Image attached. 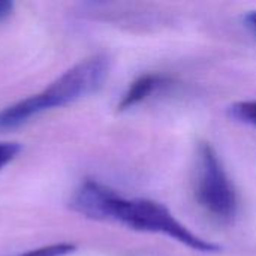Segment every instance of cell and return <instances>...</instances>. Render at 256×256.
I'll list each match as a JSON object with an SVG mask.
<instances>
[{
  "mask_svg": "<svg viewBox=\"0 0 256 256\" xmlns=\"http://www.w3.org/2000/svg\"><path fill=\"white\" fill-rule=\"evenodd\" d=\"M72 208L90 219L116 220L132 230L165 234L198 252H218L220 248L190 232L171 212L150 200H126L112 189L94 182H84L75 192Z\"/></svg>",
  "mask_w": 256,
  "mask_h": 256,
  "instance_id": "6da1fadb",
  "label": "cell"
},
{
  "mask_svg": "<svg viewBox=\"0 0 256 256\" xmlns=\"http://www.w3.org/2000/svg\"><path fill=\"white\" fill-rule=\"evenodd\" d=\"M110 72L105 56H93L66 70L45 90L0 111V130L15 129L32 117L72 104L102 87Z\"/></svg>",
  "mask_w": 256,
  "mask_h": 256,
  "instance_id": "7a4b0ae2",
  "label": "cell"
},
{
  "mask_svg": "<svg viewBox=\"0 0 256 256\" xmlns=\"http://www.w3.org/2000/svg\"><path fill=\"white\" fill-rule=\"evenodd\" d=\"M196 195L201 206L214 218L228 220L237 212V195L216 150L204 142L198 150Z\"/></svg>",
  "mask_w": 256,
  "mask_h": 256,
  "instance_id": "3957f363",
  "label": "cell"
},
{
  "mask_svg": "<svg viewBox=\"0 0 256 256\" xmlns=\"http://www.w3.org/2000/svg\"><path fill=\"white\" fill-rule=\"evenodd\" d=\"M162 82H164V78L156 74H146V75L138 76L123 94L118 104V110L124 111L138 105L146 98H148L159 86H162Z\"/></svg>",
  "mask_w": 256,
  "mask_h": 256,
  "instance_id": "277c9868",
  "label": "cell"
},
{
  "mask_svg": "<svg viewBox=\"0 0 256 256\" xmlns=\"http://www.w3.org/2000/svg\"><path fill=\"white\" fill-rule=\"evenodd\" d=\"M230 114L237 122L256 128V100L236 102L230 106Z\"/></svg>",
  "mask_w": 256,
  "mask_h": 256,
  "instance_id": "5b68a950",
  "label": "cell"
},
{
  "mask_svg": "<svg viewBox=\"0 0 256 256\" xmlns=\"http://www.w3.org/2000/svg\"><path fill=\"white\" fill-rule=\"evenodd\" d=\"M75 250L74 244L69 243H60V244H51V246H44L34 250H28L26 254H21L18 256H66Z\"/></svg>",
  "mask_w": 256,
  "mask_h": 256,
  "instance_id": "8992f818",
  "label": "cell"
},
{
  "mask_svg": "<svg viewBox=\"0 0 256 256\" xmlns=\"http://www.w3.org/2000/svg\"><path fill=\"white\" fill-rule=\"evenodd\" d=\"M22 150L18 142H0V170L12 162Z\"/></svg>",
  "mask_w": 256,
  "mask_h": 256,
  "instance_id": "52a82bcc",
  "label": "cell"
},
{
  "mask_svg": "<svg viewBox=\"0 0 256 256\" xmlns=\"http://www.w3.org/2000/svg\"><path fill=\"white\" fill-rule=\"evenodd\" d=\"M14 10V2L9 0H0V21L6 20Z\"/></svg>",
  "mask_w": 256,
  "mask_h": 256,
  "instance_id": "ba28073f",
  "label": "cell"
},
{
  "mask_svg": "<svg viewBox=\"0 0 256 256\" xmlns=\"http://www.w3.org/2000/svg\"><path fill=\"white\" fill-rule=\"evenodd\" d=\"M248 22H249V26L256 30V12H252V14H249L248 15Z\"/></svg>",
  "mask_w": 256,
  "mask_h": 256,
  "instance_id": "9c48e42d",
  "label": "cell"
}]
</instances>
